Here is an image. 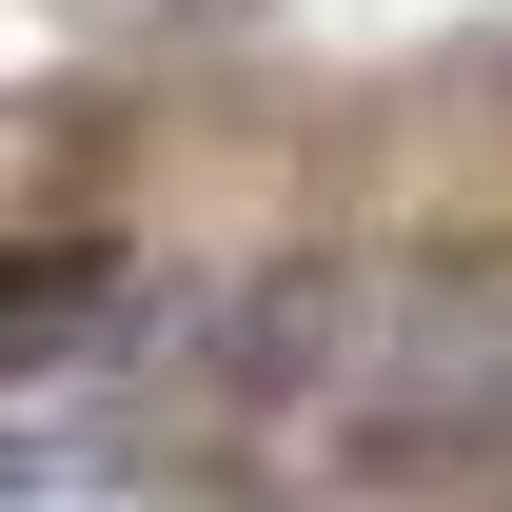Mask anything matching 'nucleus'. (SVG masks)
Listing matches in <instances>:
<instances>
[{
	"instance_id": "nucleus-1",
	"label": "nucleus",
	"mask_w": 512,
	"mask_h": 512,
	"mask_svg": "<svg viewBox=\"0 0 512 512\" xmlns=\"http://www.w3.org/2000/svg\"><path fill=\"white\" fill-rule=\"evenodd\" d=\"M79 316H99V256H0V375H20V355H60Z\"/></svg>"
}]
</instances>
